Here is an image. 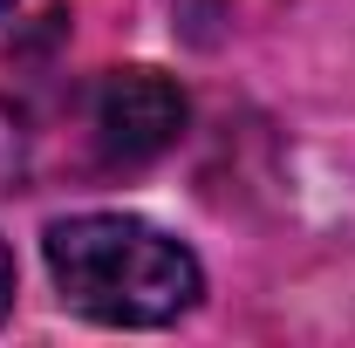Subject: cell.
Here are the masks:
<instances>
[{"label": "cell", "mask_w": 355, "mask_h": 348, "mask_svg": "<svg viewBox=\"0 0 355 348\" xmlns=\"http://www.w3.org/2000/svg\"><path fill=\"white\" fill-rule=\"evenodd\" d=\"M48 273L62 301L103 328H171L205 301L198 253L137 212H76L48 225Z\"/></svg>", "instance_id": "6da1fadb"}, {"label": "cell", "mask_w": 355, "mask_h": 348, "mask_svg": "<svg viewBox=\"0 0 355 348\" xmlns=\"http://www.w3.org/2000/svg\"><path fill=\"white\" fill-rule=\"evenodd\" d=\"M89 123H96V143H103L110 164H150L184 137L191 103L164 69H110L96 82Z\"/></svg>", "instance_id": "7a4b0ae2"}, {"label": "cell", "mask_w": 355, "mask_h": 348, "mask_svg": "<svg viewBox=\"0 0 355 348\" xmlns=\"http://www.w3.org/2000/svg\"><path fill=\"white\" fill-rule=\"evenodd\" d=\"M7 307H14V253L0 239V321H7Z\"/></svg>", "instance_id": "3957f363"}, {"label": "cell", "mask_w": 355, "mask_h": 348, "mask_svg": "<svg viewBox=\"0 0 355 348\" xmlns=\"http://www.w3.org/2000/svg\"><path fill=\"white\" fill-rule=\"evenodd\" d=\"M7 7H14V0H0V14H7Z\"/></svg>", "instance_id": "277c9868"}]
</instances>
